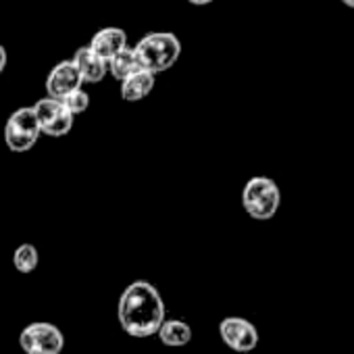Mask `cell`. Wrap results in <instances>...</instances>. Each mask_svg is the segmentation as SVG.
Masks as SVG:
<instances>
[{
	"label": "cell",
	"instance_id": "e0dca14e",
	"mask_svg": "<svg viewBox=\"0 0 354 354\" xmlns=\"http://www.w3.org/2000/svg\"><path fill=\"white\" fill-rule=\"evenodd\" d=\"M188 3H192V5H196V7H203V5H211L213 0H188Z\"/></svg>",
	"mask_w": 354,
	"mask_h": 354
},
{
	"label": "cell",
	"instance_id": "6da1fadb",
	"mask_svg": "<svg viewBox=\"0 0 354 354\" xmlns=\"http://www.w3.org/2000/svg\"><path fill=\"white\" fill-rule=\"evenodd\" d=\"M117 319L121 329L138 339L156 335L158 327L167 319L165 302L154 283L146 279L131 281L117 304Z\"/></svg>",
	"mask_w": 354,
	"mask_h": 354
},
{
	"label": "cell",
	"instance_id": "9a60e30c",
	"mask_svg": "<svg viewBox=\"0 0 354 354\" xmlns=\"http://www.w3.org/2000/svg\"><path fill=\"white\" fill-rule=\"evenodd\" d=\"M61 102H63V104L67 106V111L75 117V115H82V113L88 111V106H90V96H88V92H84V90L80 88V90L67 94Z\"/></svg>",
	"mask_w": 354,
	"mask_h": 354
},
{
	"label": "cell",
	"instance_id": "ba28073f",
	"mask_svg": "<svg viewBox=\"0 0 354 354\" xmlns=\"http://www.w3.org/2000/svg\"><path fill=\"white\" fill-rule=\"evenodd\" d=\"M82 77L73 61H61L59 65L53 67V71L46 77V94L48 98L63 100L67 94L75 92L82 88Z\"/></svg>",
	"mask_w": 354,
	"mask_h": 354
},
{
	"label": "cell",
	"instance_id": "30bf717a",
	"mask_svg": "<svg viewBox=\"0 0 354 354\" xmlns=\"http://www.w3.org/2000/svg\"><path fill=\"white\" fill-rule=\"evenodd\" d=\"M71 61H73V65L77 67L82 82H86V84H98V82H102L104 75L109 73L106 61L100 59L96 53H92L88 46H86V48H80Z\"/></svg>",
	"mask_w": 354,
	"mask_h": 354
},
{
	"label": "cell",
	"instance_id": "4fadbf2b",
	"mask_svg": "<svg viewBox=\"0 0 354 354\" xmlns=\"http://www.w3.org/2000/svg\"><path fill=\"white\" fill-rule=\"evenodd\" d=\"M109 65V73L117 80V82H125L129 75L142 71V65L133 53V48H123L121 53H117L111 61H106Z\"/></svg>",
	"mask_w": 354,
	"mask_h": 354
},
{
	"label": "cell",
	"instance_id": "7c38bea8",
	"mask_svg": "<svg viewBox=\"0 0 354 354\" xmlns=\"http://www.w3.org/2000/svg\"><path fill=\"white\" fill-rule=\"evenodd\" d=\"M154 88V73L142 69L133 75H129L125 82H121V98L127 102L144 100Z\"/></svg>",
	"mask_w": 354,
	"mask_h": 354
},
{
	"label": "cell",
	"instance_id": "5b68a950",
	"mask_svg": "<svg viewBox=\"0 0 354 354\" xmlns=\"http://www.w3.org/2000/svg\"><path fill=\"white\" fill-rule=\"evenodd\" d=\"M19 346L26 354H61L65 348V335L57 325L38 321L21 331Z\"/></svg>",
	"mask_w": 354,
	"mask_h": 354
},
{
	"label": "cell",
	"instance_id": "8992f818",
	"mask_svg": "<svg viewBox=\"0 0 354 354\" xmlns=\"http://www.w3.org/2000/svg\"><path fill=\"white\" fill-rule=\"evenodd\" d=\"M34 113L38 117L40 131L50 138H63L73 127V115L67 111V106L61 100L46 96L34 104Z\"/></svg>",
	"mask_w": 354,
	"mask_h": 354
},
{
	"label": "cell",
	"instance_id": "9c48e42d",
	"mask_svg": "<svg viewBox=\"0 0 354 354\" xmlns=\"http://www.w3.org/2000/svg\"><path fill=\"white\" fill-rule=\"evenodd\" d=\"M88 48L92 53H96L100 59L111 61L117 53L127 48V34L119 28H104L98 34H94Z\"/></svg>",
	"mask_w": 354,
	"mask_h": 354
},
{
	"label": "cell",
	"instance_id": "d6986e66",
	"mask_svg": "<svg viewBox=\"0 0 354 354\" xmlns=\"http://www.w3.org/2000/svg\"><path fill=\"white\" fill-rule=\"evenodd\" d=\"M0 236H3V234H0Z\"/></svg>",
	"mask_w": 354,
	"mask_h": 354
},
{
	"label": "cell",
	"instance_id": "ac0fdd59",
	"mask_svg": "<svg viewBox=\"0 0 354 354\" xmlns=\"http://www.w3.org/2000/svg\"><path fill=\"white\" fill-rule=\"evenodd\" d=\"M342 3H344L346 7H350V9H354V0H342Z\"/></svg>",
	"mask_w": 354,
	"mask_h": 354
},
{
	"label": "cell",
	"instance_id": "2e32d148",
	"mask_svg": "<svg viewBox=\"0 0 354 354\" xmlns=\"http://www.w3.org/2000/svg\"><path fill=\"white\" fill-rule=\"evenodd\" d=\"M5 67H7V50L3 44H0V73L5 71Z\"/></svg>",
	"mask_w": 354,
	"mask_h": 354
},
{
	"label": "cell",
	"instance_id": "5bb4252c",
	"mask_svg": "<svg viewBox=\"0 0 354 354\" xmlns=\"http://www.w3.org/2000/svg\"><path fill=\"white\" fill-rule=\"evenodd\" d=\"M38 265H40V252H38V248L34 244H21V246L15 248V252H13V267L19 273H24V275L34 273L38 269Z\"/></svg>",
	"mask_w": 354,
	"mask_h": 354
},
{
	"label": "cell",
	"instance_id": "7a4b0ae2",
	"mask_svg": "<svg viewBox=\"0 0 354 354\" xmlns=\"http://www.w3.org/2000/svg\"><path fill=\"white\" fill-rule=\"evenodd\" d=\"M133 53H136L142 69L156 75V73L171 69L177 63V59H180V55H182V44L173 34L158 32V34L144 36L136 44Z\"/></svg>",
	"mask_w": 354,
	"mask_h": 354
},
{
	"label": "cell",
	"instance_id": "52a82bcc",
	"mask_svg": "<svg viewBox=\"0 0 354 354\" xmlns=\"http://www.w3.org/2000/svg\"><path fill=\"white\" fill-rule=\"evenodd\" d=\"M219 335L227 348L240 354H248L259 346L257 327L244 317H225L219 323Z\"/></svg>",
	"mask_w": 354,
	"mask_h": 354
},
{
	"label": "cell",
	"instance_id": "3957f363",
	"mask_svg": "<svg viewBox=\"0 0 354 354\" xmlns=\"http://www.w3.org/2000/svg\"><path fill=\"white\" fill-rule=\"evenodd\" d=\"M281 205V190L275 180L265 175L250 177L242 190V207L248 217L257 221H269L277 215Z\"/></svg>",
	"mask_w": 354,
	"mask_h": 354
},
{
	"label": "cell",
	"instance_id": "8fae6325",
	"mask_svg": "<svg viewBox=\"0 0 354 354\" xmlns=\"http://www.w3.org/2000/svg\"><path fill=\"white\" fill-rule=\"evenodd\" d=\"M156 335L169 348H182L192 342V327L182 319H165Z\"/></svg>",
	"mask_w": 354,
	"mask_h": 354
},
{
	"label": "cell",
	"instance_id": "277c9868",
	"mask_svg": "<svg viewBox=\"0 0 354 354\" xmlns=\"http://www.w3.org/2000/svg\"><path fill=\"white\" fill-rule=\"evenodd\" d=\"M40 123L34 106L17 109L5 125V142L13 152H28L36 146L40 138Z\"/></svg>",
	"mask_w": 354,
	"mask_h": 354
}]
</instances>
